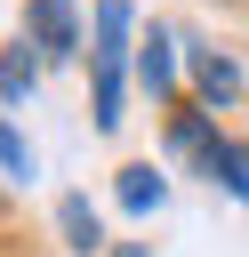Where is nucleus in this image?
<instances>
[{
    "mask_svg": "<svg viewBox=\"0 0 249 257\" xmlns=\"http://www.w3.org/2000/svg\"><path fill=\"white\" fill-rule=\"evenodd\" d=\"M137 8L129 0H96L88 8V120L112 137L120 128V104H129V80H137Z\"/></svg>",
    "mask_w": 249,
    "mask_h": 257,
    "instance_id": "obj_1",
    "label": "nucleus"
},
{
    "mask_svg": "<svg viewBox=\"0 0 249 257\" xmlns=\"http://www.w3.org/2000/svg\"><path fill=\"white\" fill-rule=\"evenodd\" d=\"M137 88H145L153 104H185V40H177L161 16L137 24Z\"/></svg>",
    "mask_w": 249,
    "mask_h": 257,
    "instance_id": "obj_2",
    "label": "nucleus"
},
{
    "mask_svg": "<svg viewBox=\"0 0 249 257\" xmlns=\"http://www.w3.org/2000/svg\"><path fill=\"white\" fill-rule=\"evenodd\" d=\"M185 96H193L201 112H233V104L249 96V72L233 64V48H201V40H185Z\"/></svg>",
    "mask_w": 249,
    "mask_h": 257,
    "instance_id": "obj_3",
    "label": "nucleus"
},
{
    "mask_svg": "<svg viewBox=\"0 0 249 257\" xmlns=\"http://www.w3.org/2000/svg\"><path fill=\"white\" fill-rule=\"evenodd\" d=\"M48 64H80L88 56V24H80V8L72 0H24V24H16Z\"/></svg>",
    "mask_w": 249,
    "mask_h": 257,
    "instance_id": "obj_4",
    "label": "nucleus"
},
{
    "mask_svg": "<svg viewBox=\"0 0 249 257\" xmlns=\"http://www.w3.org/2000/svg\"><path fill=\"white\" fill-rule=\"evenodd\" d=\"M56 241H64L72 257H104V249H112V241H104V217H96L88 193H64V201H56Z\"/></svg>",
    "mask_w": 249,
    "mask_h": 257,
    "instance_id": "obj_5",
    "label": "nucleus"
},
{
    "mask_svg": "<svg viewBox=\"0 0 249 257\" xmlns=\"http://www.w3.org/2000/svg\"><path fill=\"white\" fill-rule=\"evenodd\" d=\"M40 72H48V56H40L24 32H16V40H0V104H8V112L40 88Z\"/></svg>",
    "mask_w": 249,
    "mask_h": 257,
    "instance_id": "obj_6",
    "label": "nucleus"
},
{
    "mask_svg": "<svg viewBox=\"0 0 249 257\" xmlns=\"http://www.w3.org/2000/svg\"><path fill=\"white\" fill-rule=\"evenodd\" d=\"M112 201H120V209H129V217H153V209H161V201H169V177H161V169H153V161H129V169H120V177H112Z\"/></svg>",
    "mask_w": 249,
    "mask_h": 257,
    "instance_id": "obj_7",
    "label": "nucleus"
},
{
    "mask_svg": "<svg viewBox=\"0 0 249 257\" xmlns=\"http://www.w3.org/2000/svg\"><path fill=\"white\" fill-rule=\"evenodd\" d=\"M0 177H16V185H32V177H40V153L24 145V128H16V120H0Z\"/></svg>",
    "mask_w": 249,
    "mask_h": 257,
    "instance_id": "obj_8",
    "label": "nucleus"
},
{
    "mask_svg": "<svg viewBox=\"0 0 249 257\" xmlns=\"http://www.w3.org/2000/svg\"><path fill=\"white\" fill-rule=\"evenodd\" d=\"M104 257H153V241H112Z\"/></svg>",
    "mask_w": 249,
    "mask_h": 257,
    "instance_id": "obj_9",
    "label": "nucleus"
},
{
    "mask_svg": "<svg viewBox=\"0 0 249 257\" xmlns=\"http://www.w3.org/2000/svg\"><path fill=\"white\" fill-rule=\"evenodd\" d=\"M217 8H249V0H217Z\"/></svg>",
    "mask_w": 249,
    "mask_h": 257,
    "instance_id": "obj_10",
    "label": "nucleus"
}]
</instances>
